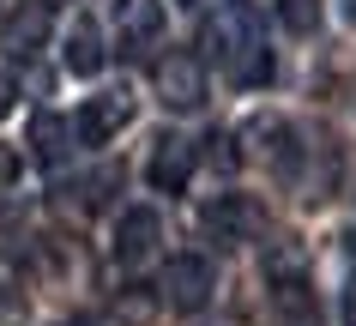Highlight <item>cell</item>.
Wrapping results in <instances>:
<instances>
[{
    "label": "cell",
    "mask_w": 356,
    "mask_h": 326,
    "mask_svg": "<svg viewBox=\"0 0 356 326\" xmlns=\"http://www.w3.org/2000/svg\"><path fill=\"white\" fill-rule=\"evenodd\" d=\"M200 49L211 60H224L242 85H266L272 79V55L260 49V19L242 0H218V13L200 24Z\"/></svg>",
    "instance_id": "6da1fadb"
},
{
    "label": "cell",
    "mask_w": 356,
    "mask_h": 326,
    "mask_svg": "<svg viewBox=\"0 0 356 326\" xmlns=\"http://www.w3.org/2000/svg\"><path fill=\"white\" fill-rule=\"evenodd\" d=\"M200 224H206V236L218 248H242V242H260L266 236V206L254 193H218Z\"/></svg>",
    "instance_id": "7a4b0ae2"
},
{
    "label": "cell",
    "mask_w": 356,
    "mask_h": 326,
    "mask_svg": "<svg viewBox=\"0 0 356 326\" xmlns=\"http://www.w3.org/2000/svg\"><path fill=\"white\" fill-rule=\"evenodd\" d=\"M211 290H218V272H211L206 254H169L163 278H157V296H163L169 308L193 314V308H206V302H211Z\"/></svg>",
    "instance_id": "3957f363"
},
{
    "label": "cell",
    "mask_w": 356,
    "mask_h": 326,
    "mask_svg": "<svg viewBox=\"0 0 356 326\" xmlns=\"http://www.w3.org/2000/svg\"><path fill=\"white\" fill-rule=\"evenodd\" d=\"M127 121H133V97H127V91L85 97V103H79V115H73V139H79V145H109Z\"/></svg>",
    "instance_id": "277c9868"
},
{
    "label": "cell",
    "mask_w": 356,
    "mask_h": 326,
    "mask_svg": "<svg viewBox=\"0 0 356 326\" xmlns=\"http://www.w3.org/2000/svg\"><path fill=\"white\" fill-rule=\"evenodd\" d=\"M157 97H163V109H200L206 103V60L200 55H163L157 60Z\"/></svg>",
    "instance_id": "5b68a950"
},
{
    "label": "cell",
    "mask_w": 356,
    "mask_h": 326,
    "mask_svg": "<svg viewBox=\"0 0 356 326\" xmlns=\"http://www.w3.org/2000/svg\"><path fill=\"white\" fill-rule=\"evenodd\" d=\"M157 242H163V218H157L151 206H127L121 211V224H115V260H121V266L151 260Z\"/></svg>",
    "instance_id": "8992f818"
},
{
    "label": "cell",
    "mask_w": 356,
    "mask_h": 326,
    "mask_svg": "<svg viewBox=\"0 0 356 326\" xmlns=\"http://www.w3.org/2000/svg\"><path fill=\"white\" fill-rule=\"evenodd\" d=\"M0 42H6V55H13V60H31L42 42H49V6H42V0L13 6L6 24H0Z\"/></svg>",
    "instance_id": "52a82bcc"
},
{
    "label": "cell",
    "mask_w": 356,
    "mask_h": 326,
    "mask_svg": "<svg viewBox=\"0 0 356 326\" xmlns=\"http://www.w3.org/2000/svg\"><path fill=\"white\" fill-rule=\"evenodd\" d=\"M188 175H193V145L163 133L157 145H151V157H145V181L157 193H181V188H188Z\"/></svg>",
    "instance_id": "ba28073f"
},
{
    "label": "cell",
    "mask_w": 356,
    "mask_h": 326,
    "mask_svg": "<svg viewBox=\"0 0 356 326\" xmlns=\"http://www.w3.org/2000/svg\"><path fill=\"white\" fill-rule=\"evenodd\" d=\"M103 60H109V49H103V31H97L91 19H73V31H67V73L91 79V73H103Z\"/></svg>",
    "instance_id": "9c48e42d"
},
{
    "label": "cell",
    "mask_w": 356,
    "mask_h": 326,
    "mask_svg": "<svg viewBox=\"0 0 356 326\" xmlns=\"http://www.w3.org/2000/svg\"><path fill=\"white\" fill-rule=\"evenodd\" d=\"M115 24H121V42L145 49V42H157V31H163V6H157V0H115Z\"/></svg>",
    "instance_id": "30bf717a"
},
{
    "label": "cell",
    "mask_w": 356,
    "mask_h": 326,
    "mask_svg": "<svg viewBox=\"0 0 356 326\" xmlns=\"http://www.w3.org/2000/svg\"><path fill=\"white\" fill-rule=\"evenodd\" d=\"M109 314H115V326H151L157 314H163V296H157L151 284H121L115 302H109Z\"/></svg>",
    "instance_id": "8fae6325"
},
{
    "label": "cell",
    "mask_w": 356,
    "mask_h": 326,
    "mask_svg": "<svg viewBox=\"0 0 356 326\" xmlns=\"http://www.w3.org/2000/svg\"><path fill=\"white\" fill-rule=\"evenodd\" d=\"M272 284V308H278L284 320H314V284H308V272L296 278H266Z\"/></svg>",
    "instance_id": "7c38bea8"
},
{
    "label": "cell",
    "mask_w": 356,
    "mask_h": 326,
    "mask_svg": "<svg viewBox=\"0 0 356 326\" xmlns=\"http://www.w3.org/2000/svg\"><path fill=\"white\" fill-rule=\"evenodd\" d=\"M67 139H73V121H60V115L31 121V152H37L42 163H60V157H67Z\"/></svg>",
    "instance_id": "4fadbf2b"
},
{
    "label": "cell",
    "mask_w": 356,
    "mask_h": 326,
    "mask_svg": "<svg viewBox=\"0 0 356 326\" xmlns=\"http://www.w3.org/2000/svg\"><path fill=\"white\" fill-rule=\"evenodd\" d=\"M296 272H308V248L302 242H272L266 248V278H296Z\"/></svg>",
    "instance_id": "5bb4252c"
},
{
    "label": "cell",
    "mask_w": 356,
    "mask_h": 326,
    "mask_svg": "<svg viewBox=\"0 0 356 326\" xmlns=\"http://www.w3.org/2000/svg\"><path fill=\"white\" fill-rule=\"evenodd\" d=\"M278 19H284V31L314 37L320 31V0H278Z\"/></svg>",
    "instance_id": "9a60e30c"
},
{
    "label": "cell",
    "mask_w": 356,
    "mask_h": 326,
    "mask_svg": "<svg viewBox=\"0 0 356 326\" xmlns=\"http://www.w3.org/2000/svg\"><path fill=\"white\" fill-rule=\"evenodd\" d=\"M13 103H19V85H13V79H0V115H13Z\"/></svg>",
    "instance_id": "2e32d148"
},
{
    "label": "cell",
    "mask_w": 356,
    "mask_h": 326,
    "mask_svg": "<svg viewBox=\"0 0 356 326\" xmlns=\"http://www.w3.org/2000/svg\"><path fill=\"white\" fill-rule=\"evenodd\" d=\"M13 175H19V157H13V152H6V145H0V188H6Z\"/></svg>",
    "instance_id": "e0dca14e"
},
{
    "label": "cell",
    "mask_w": 356,
    "mask_h": 326,
    "mask_svg": "<svg viewBox=\"0 0 356 326\" xmlns=\"http://www.w3.org/2000/svg\"><path fill=\"white\" fill-rule=\"evenodd\" d=\"M344 320H350V326H356V284H350V290H344Z\"/></svg>",
    "instance_id": "ac0fdd59"
},
{
    "label": "cell",
    "mask_w": 356,
    "mask_h": 326,
    "mask_svg": "<svg viewBox=\"0 0 356 326\" xmlns=\"http://www.w3.org/2000/svg\"><path fill=\"white\" fill-rule=\"evenodd\" d=\"M338 13H344V24H356V0H338Z\"/></svg>",
    "instance_id": "d6986e66"
},
{
    "label": "cell",
    "mask_w": 356,
    "mask_h": 326,
    "mask_svg": "<svg viewBox=\"0 0 356 326\" xmlns=\"http://www.w3.org/2000/svg\"><path fill=\"white\" fill-rule=\"evenodd\" d=\"M181 6H200V0H181Z\"/></svg>",
    "instance_id": "ffe728a7"
}]
</instances>
